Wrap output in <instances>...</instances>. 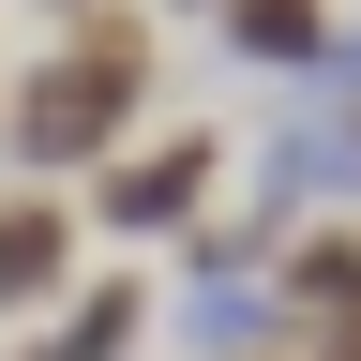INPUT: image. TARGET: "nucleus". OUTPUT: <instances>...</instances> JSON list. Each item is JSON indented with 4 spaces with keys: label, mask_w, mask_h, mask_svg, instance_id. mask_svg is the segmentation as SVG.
I'll list each match as a JSON object with an SVG mask.
<instances>
[{
    "label": "nucleus",
    "mask_w": 361,
    "mask_h": 361,
    "mask_svg": "<svg viewBox=\"0 0 361 361\" xmlns=\"http://www.w3.org/2000/svg\"><path fill=\"white\" fill-rule=\"evenodd\" d=\"M135 90H151V45H135L121 16H106V30H75L61 61H30V75H16V151H30V166H90V151L135 121Z\"/></svg>",
    "instance_id": "1"
},
{
    "label": "nucleus",
    "mask_w": 361,
    "mask_h": 361,
    "mask_svg": "<svg viewBox=\"0 0 361 361\" xmlns=\"http://www.w3.org/2000/svg\"><path fill=\"white\" fill-rule=\"evenodd\" d=\"M211 180H226V151H211V135L121 151V166H106V226H135V241H151V226H196V211H211Z\"/></svg>",
    "instance_id": "2"
},
{
    "label": "nucleus",
    "mask_w": 361,
    "mask_h": 361,
    "mask_svg": "<svg viewBox=\"0 0 361 361\" xmlns=\"http://www.w3.org/2000/svg\"><path fill=\"white\" fill-rule=\"evenodd\" d=\"M226 45H241V61H286V75H331L316 0H226Z\"/></svg>",
    "instance_id": "3"
},
{
    "label": "nucleus",
    "mask_w": 361,
    "mask_h": 361,
    "mask_svg": "<svg viewBox=\"0 0 361 361\" xmlns=\"http://www.w3.org/2000/svg\"><path fill=\"white\" fill-rule=\"evenodd\" d=\"M61 256H75L61 211H45V196H0V301H45V286H61Z\"/></svg>",
    "instance_id": "4"
},
{
    "label": "nucleus",
    "mask_w": 361,
    "mask_h": 361,
    "mask_svg": "<svg viewBox=\"0 0 361 361\" xmlns=\"http://www.w3.org/2000/svg\"><path fill=\"white\" fill-rule=\"evenodd\" d=\"M271 301L316 316V331H361V241H346V226H331V241H301V271H286Z\"/></svg>",
    "instance_id": "5"
},
{
    "label": "nucleus",
    "mask_w": 361,
    "mask_h": 361,
    "mask_svg": "<svg viewBox=\"0 0 361 361\" xmlns=\"http://www.w3.org/2000/svg\"><path fill=\"white\" fill-rule=\"evenodd\" d=\"M346 361H361V346H346Z\"/></svg>",
    "instance_id": "6"
}]
</instances>
